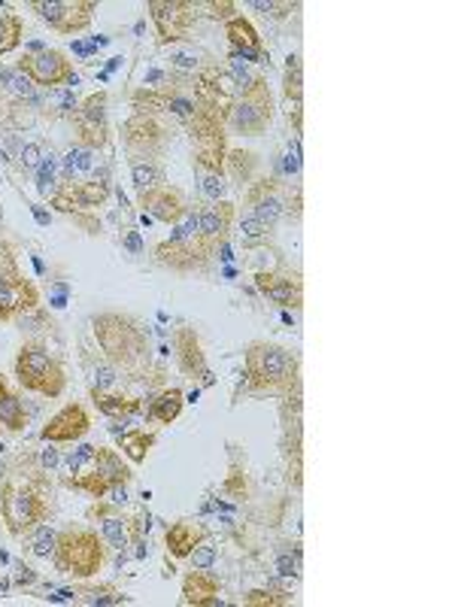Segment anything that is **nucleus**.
Wrapping results in <instances>:
<instances>
[{
    "label": "nucleus",
    "mask_w": 455,
    "mask_h": 607,
    "mask_svg": "<svg viewBox=\"0 0 455 607\" xmlns=\"http://www.w3.org/2000/svg\"><path fill=\"white\" fill-rule=\"evenodd\" d=\"M15 68L25 73L27 80L34 82L43 92H52V89H73L80 77L68 61V55L61 49H46V46H31V52H25Z\"/></svg>",
    "instance_id": "9b49d317"
},
{
    "label": "nucleus",
    "mask_w": 455,
    "mask_h": 607,
    "mask_svg": "<svg viewBox=\"0 0 455 607\" xmlns=\"http://www.w3.org/2000/svg\"><path fill=\"white\" fill-rule=\"evenodd\" d=\"M207 528L201 523H191V520H179L174 526H167L164 532V547H167V553L174 556V559H188V553L207 540Z\"/></svg>",
    "instance_id": "a878e982"
},
{
    "label": "nucleus",
    "mask_w": 455,
    "mask_h": 607,
    "mask_svg": "<svg viewBox=\"0 0 455 607\" xmlns=\"http://www.w3.org/2000/svg\"><path fill=\"white\" fill-rule=\"evenodd\" d=\"M40 159H43L40 143H27V147H22V152H19V162H22V167H25V171H37Z\"/></svg>",
    "instance_id": "de8ad7c7"
},
{
    "label": "nucleus",
    "mask_w": 455,
    "mask_h": 607,
    "mask_svg": "<svg viewBox=\"0 0 455 607\" xmlns=\"http://www.w3.org/2000/svg\"><path fill=\"white\" fill-rule=\"evenodd\" d=\"M273 121V95L265 77L249 82L246 89H237V97L231 101L225 116V131L243 137H261Z\"/></svg>",
    "instance_id": "6e6552de"
},
{
    "label": "nucleus",
    "mask_w": 455,
    "mask_h": 607,
    "mask_svg": "<svg viewBox=\"0 0 455 607\" xmlns=\"http://www.w3.org/2000/svg\"><path fill=\"white\" fill-rule=\"evenodd\" d=\"M34 581H37V574H34V571H31V568H27V565H19L15 583H19V586H25V583H34Z\"/></svg>",
    "instance_id": "3c124183"
},
{
    "label": "nucleus",
    "mask_w": 455,
    "mask_h": 607,
    "mask_svg": "<svg viewBox=\"0 0 455 607\" xmlns=\"http://www.w3.org/2000/svg\"><path fill=\"white\" fill-rule=\"evenodd\" d=\"M89 520H97V523H101V538L107 540L109 550L125 553V550L131 547L128 520L121 516L119 504H113L109 499H94V504L89 507Z\"/></svg>",
    "instance_id": "b1692460"
},
{
    "label": "nucleus",
    "mask_w": 455,
    "mask_h": 607,
    "mask_svg": "<svg viewBox=\"0 0 455 607\" xmlns=\"http://www.w3.org/2000/svg\"><path fill=\"white\" fill-rule=\"evenodd\" d=\"M92 432V413L82 405H65L40 429L43 444H77Z\"/></svg>",
    "instance_id": "dca6fc26"
},
{
    "label": "nucleus",
    "mask_w": 455,
    "mask_h": 607,
    "mask_svg": "<svg viewBox=\"0 0 455 607\" xmlns=\"http://www.w3.org/2000/svg\"><path fill=\"white\" fill-rule=\"evenodd\" d=\"M92 401L101 413H107L109 419H119L125 425L131 419L147 417V401L143 398H128V395H116V392L92 389Z\"/></svg>",
    "instance_id": "393cba45"
},
{
    "label": "nucleus",
    "mask_w": 455,
    "mask_h": 607,
    "mask_svg": "<svg viewBox=\"0 0 455 607\" xmlns=\"http://www.w3.org/2000/svg\"><path fill=\"white\" fill-rule=\"evenodd\" d=\"M255 285H258L261 295L268 297V301H273L282 311L301 307V301H304V285H301V277H298V273L261 270V273H255Z\"/></svg>",
    "instance_id": "412c9836"
},
{
    "label": "nucleus",
    "mask_w": 455,
    "mask_h": 607,
    "mask_svg": "<svg viewBox=\"0 0 455 607\" xmlns=\"http://www.w3.org/2000/svg\"><path fill=\"white\" fill-rule=\"evenodd\" d=\"M22 37H25V22H22V15H15V13L0 15V58L15 52V49L22 46Z\"/></svg>",
    "instance_id": "c9c22d12"
},
{
    "label": "nucleus",
    "mask_w": 455,
    "mask_h": 607,
    "mask_svg": "<svg viewBox=\"0 0 455 607\" xmlns=\"http://www.w3.org/2000/svg\"><path fill=\"white\" fill-rule=\"evenodd\" d=\"M40 109H46L43 89H37L19 68L0 70V128L3 131H25L34 125Z\"/></svg>",
    "instance_id": "0eeeda50"
},
{
    "label": "nucleus",
    "mask_w": 455,
    "mask_h": 607,
    "mask_svg": "<svg viewBox=\"0 0 455 607\" xmlns=\"http://www.w3.org/2000/svg\"><path fill=\"white\" fill-rule=\"evenodd\" d=\"M13 277H22L19 273V261H15V246L0 237V283L13 280Z\"/></svg>",
    "instance_id": "79ce46f5"
},
{
    "label": "nucleus",
    "mask_w": 455,
    "mask_h": 607,
    "mask_svg": "<svg viewBox=\"0 0 455 607\" xmlns=\"http://www.w3.org/2000/svg\"><path fill=\"white\" fill-rule=\"evenodd\" d=\"M188 562H191V568H213L215 547H210V544L203 540V544H198V547L188 553Z\"/></svg>",
    "instance_id": "a18cd8bd"
},
{
    "label": "nucleus",
    "mask_w": 455,
    "mask_h": 607,
    "mask_svg": "<svg viewBox=\"0 0 455 607\" xmlns=\"http://www.w3.org/2000/svg\"><path fill=\"white\" fill-rule=\"evenodd\" d=\"M0 425L3 432H25L27 425V407L22 395L10 386L7 374H0Z\"/></svg>",
    "instance_id": "bb28decb"
},
{
    "label": "nucleus",
    "mask_w": 455,
    "mask_h": 607,
    "mask_svg": "<svg viewBox=\"0 0 455 607\" xmlns=\"http://www.w3.org/2000/svg\"><path fill=\"white\" fill-rule=\"evenodd\" d=\"M31 10L40 15L46 25L61 37H73L92 25V13L97 10L92 0H37Z\"/></svg>",
    "instance_id": "4468645a"
},
{
    "label": "nucleus",
    "mask_w": 455,
    "mask_h": 607,
    "mask_svg": "<svg viewBox=\"0 0 455 607\" xmlns=\"http://www.w3.org/2000/svg\"><path fill=\"white\" fill-rule=\"evenodd\" d=\"M55 538H58V532L43 523V526H37L27 535V553L37 556V559H52Z\"/></svg>",
    "instance_id": "58836bf2"
},
{
    "label": "nucleus",
    "mask_w": 455,
    "mask_h": 607,
    "mask_svg": "<svg viewBox=\"0 0 455 607\" xmlns=\"http://www.w3.org/2000/svg\"><path fill=\"white\" fill-rule=\"evenodd\" d=\"M131 183H135L137 195H140V191L155 189V186L167 183V179H164V171H161L159 162H131Z\"/></svg>",
    "instance_id": "4c0bfd02"
},
{
    "label": "nucleus",
    "mask_w": 455,
    "mask_h": 607,
    "mask_svg": "<svg viewBox=\"0 0 455 607\" xmlns=\"http://www.w3.org/2000/svg\"><path fill=\"white\" fill-rule=\"evenodd\" d=\"M94 450H97L94 444H80V450H73V453H70V456H68V471L73 474V477L92 468Z\"/></svg>",
    "instance_id": "37998d69"
},
{
    "label": "nucleus",
    "mask_w": 455,
    "mask_h": 607,
    "mask_svg": "<svg viewBox=\"0 0 455 607\" xmlns=\"http://www.w3.org/2000/svg\"><path fill=\"white\" fill-rule=\"evenodd\" d=\"M292 602V593H280V590H253V593L246 595V605H268V607H277V605H289Z\"/></svg>",
    "instance_id": "a19ab883"
},
{
    "label": "nucleus",
    "mask_w": 455,
    "mask_h": 607,
    "mask_svg": "<svg viewBox=\"0 0 455 607\" xmlns=\"http://www.w3.org/2000/svg\"><path fill=\"white\" fill-rule=\"evenodd\" d=\"M282 92L285 101L292 104L295 113V131L301 135V107H304V68H301V55L285 58V73H282Z\"/></svg>",
    "instance_id": "cd10ccee"
},
{
    "label": "nucleus",
    "mask_w": 455,
    "mask_h": 607,
    "mask_svg": "<svg viewBox=\"0 0 455 607\" xmlns=\"http://www.w3.org/2000/svg\"><path fill=\"white\" fill-rule=\"evenodd\" d=\"M92 468L107 480L109 489H113V486H128L131 483V477H135L131 468L121 462L119 453H116V450H109V446H97V450H94Z\"/></svg>",
    "instance_id": "c756f323"
},
{
    "label": "nucleus",
    "mask_w": 455,
    "mask_h": 607,
    "mask_svg": "<svg viewBox=\"0 0 455 607\" xmlns=\"http://www.w3.org/2000/svg\"><path fill=\"white\" fill-rule=\"evenodd\" d=\"M49 97H52V107H46V113L52 119H70L77 113V107H80V97H77L73 89H52Z\"/></svg>",
    "instance_id": "ea45409f"
},
{
    "label": "nucleus",
    "mask_w": 455,
    "mask_h": 607,
    "mask_svg": "<svg viewBox=\"0 0 455 607\" xmlns=\"http://www.w3.org/2000/svg\"><path fill=\"white\" fill-rule=\"evenodd\" d=\"M183 407H186L183 389H179V386H167V389H161L147 405V419H155L161 425H171V422L179 419Z\"/></svg>",
    "instance_id": "c85d7f7f"
},
{
    "label": "nucleus",
    "mask_w": 455,
    "mask_h": 607,
    "mask_svg": "<svg viewBox=\"0 0 455 607\" xmlns=\"http://www.w3.org/2000/svg\"><path fill=\"white\" fill-rule=\"evenodd\" d=\"M107 540L101 538L94 528L89 526H70L58 528L52 550V565L58 574L73 577V581H89L97 571L107 565Z\"/></svg>",
    "instance_id": "20e7f679"
},
{
    "label": "nucleus",
    "mask_w": 455,
    "mask_h": 607,
    "mask_svg": "<svg viewBox=\"0 0 455 607\" xmlns=\"http://www.w3.org/2000/svg\"><path fill=\"white\" fill-rule=\"evenodd\" d=\"M137 201L143 207V213L149 219H155V222H164V225H176L183 213L188 210V198L186 191L176 189V186H167V183H161L155 189L149 191H140L137 195Z\"/></svg>",
    "instance_id": "6ab92c4d"
},
{
    "label": "nucleus",
    "mask_w": 455,
    "mask_h": 607,
    "mask_svg": "<svg viewBox=\"0 0 455 607\" xmlns=\"http://www.w3.org/2000/svg\"><path fill=\"white\" fill-rule=\"evenodd\" d=\"M107 499L113 501V504H125V501H128V489H125V486H113V489H109L107 492Z\"/></svg>",
    "instance_id": "8fccbe9b"
},
{
    "label": "nucleus",
    "mask_w": 455,
    "mask_h": 607,
    "mask_svg": "<svg viewBox=\"0 0 455 607\" xmlns=\"http://www.w3.org/2000/svg\"><path fill=\"white\" fill-rule=\"evenodd\" d=\"M152 258H155V265L174 270V273H195V270H203L210 265L213 256L207 253L201 231H198V207L188 203V210L174 225L171 237L152 249Z\"/></svg>",
    "instance_id": "423d86ee"
},
{
    "label": "nucleus",
    "mask_w": 455,
    "mask_h": 607,
    "mask_svg": "<svg viewBox=\"0 0 455 607\" xmlns=\"http://www.w3.org/2000/svg\"><path fill=\"white\" fill-rule=\"evenodd\" d=\"M119 383V371L113 367L109 362H104L101 367H97V386L94 389L97 392H113V386Z\"/></svg>",
    "instance_id": "49530a36"
},
{
    "label": "nucleus",
    "mask_w": 455,
    "mask_h": 607,
    "mask_svg": "<svg viewBox=\"0 0 455 607\" xmlns=\"http://www.w3.org/2000/svg\"><path fill=\"white\" fill-rule=\"evenodd\" d=\"M277 574L280 577H292V581H298L301 577V553H289V550H282L280 556H277Z\"/></svg>",
    "instance_id": "c03bdc74"
},
{
    "label": "nucleus",
    "mask_w": 455,
    "mask_h": 607,
    "mask_svg": "<svg viewBox=\"0 0 455 607\" xmlns=\"http://www.w3.org/2000/svg\"><path fill=\"white\" fill-rule=\"evenodd\" d=\"M70 121H73V128H77V143H80V147H89L94 149V152L107 149V92H94V95L82 97L80 107L70 116Z\"/></svg>",
    "instance_id": "2eb2a0df"
},
{
    "label": "nucleus",
    "mask_w": 455,
    "mask_h": 607,
    "mask_svg": "<svg viewBox=\"0 0 455 607\" xmlns=\"http://www.w3.org/2000/svg\"><path fill=\"white\" fill-rule=\"evenodd\" d=\"M15 383L25 392H34L40 398H61L68 389V374H65V364L58 362L46 343L40 340H25L19 352H15Z\"/></svg>",
    "instance_id": "39448f33"
},
{
    "label": "nucleus",
    "mask_w": 455,
    "mask_h": 607,
    "mask_svg": "<svg viewBox=\"0 0 455 607\" xmlns=\"http://www.w3.org/2000/svg\"><path fill=\"white\" fill-rule=\"evenodd\" d=\"M34 217H37V222H40V225H49V217L43 213L40 207H34Z\"/></svg>",
    "instance_id": "5fc2aeb1"
},
{
    "label": "nucleus",
    "mask_w": 455,
    "mask_h": 607,
    "mask_svg": "<svg viewBox=\"0 0 455 607\" xmlns=\"http://www.w3.org/2000/svg\"><path fill=\"white\" fill-rule=\"evenodd\" d=\"M116 441H119V450L128 459L135 462V465H143L149 450L155 446V432H147V429H121L116 434Z\"/></svg>",
    "instance_id": "7c9ffc66"
},
{
    "label": "nucleus",
    "mask_w": 455,
    "mask_h": 607,
    "mask_svg": "<svg viewBox=\"0 0 455 607\" xmlns=\"http://www.w3.org/2000/svg\"><path fill=\"white\" fill-rule=\"evenodd\" d=\"M253 10H261V13H270V15H277V19H282V15H289L292 10H295V3H268V0H255Z\"/></svg>",
    "instance_id": "09e8293b"
},
{
    "label": "nucleus",
    "mask_w": 455,
    "mask_h": 607,
    "mask_svg": "<svg viewBox=\"0 0 455 607\" xmlns=\"http://www.w3.org/2000/svg\"><path fill=\"white\" fill-rule=\"evenodd\" d=\"M73 602L85 607H113V605H128V595L119 593L113 583H97V586H77Z\"/></svg>",
    "instance_id": "2f4dec72"
},
{
    "label": "nucleus",
    "mask_w": 455,
    "mask_h": 607,
    "mask_svg": "<svg viewBox=\"0 0 455 607\" xmlns=\"http://www.w3.org/2000/svg\"><path fill=\"white\" fill-rule=\"evenodd\" d=\"M237 237H241L243 249H265L273 243V229L265 225L261 219H255L253 213H246L237 222Z\"/></svg>",
    "instance_id": "72a5a7b5"
},
{
    "label": "nucleus",
    "mask_w": 455,
    "mask_h": 607,
    "mask_svg": "<svg viewBox=\"0 0 455 607\" xmlns=\"http://www.w3.org/2000/svg\"><path fill=\"white\" fill-rule=\"evenodd\" d=\"M234 203L231 201H207L203 207H198V231H201V241L207 246V253L215 256V249L228 243L231 231H234Z\"/></svg>",
    "instance_id": "a211bd4d"
},
{
    "label": "nucleus",
    "mask_w": 455,
    "mask_h": 607,
    "mask_svg": "<svg viewBox=\"0 0 455 607\" xmlns=\"http://www.w3.org/2000/svg\"><path fill=\"white\" fill-rule=\"evenodd\" d=\"M174 355L179 371L191 380H201L203 386L213 383V374L207 367V355H203L201 335L191 328V325H179L174 331Z\"/></svg>",
    "instance_id": "f3484780"
},
{
    "label": "nucleus",
    "mask_w": 455,
    "mask_h": 607,
    "mask_svg": "<svg viewBox=\"0 0 455 607\" xmlns=\"http://www.w3.org/2000/svg\"><path fill=\"white\" fill-rule=\"evenodd\" d=\"M58 171H61V159H58L55 152H43V159L40 164H37L34 176H37V191H40L46 201H49L55 195V189H58Z\"/></svg>",
    "instance_id": "f704fd0d"
},
{
    "label": "nucleus",
    "mask_w": 455,
    "mask_h": 607,
    "mask_svg": "<svg viewBox=\"0 0 455 607\" xmlns=\"http://www.w3.org/2000/svg\"><path fill=\"white\" fill-rule=\"evenodd\" d=\"M183 598L179 605L186 607H222V581L207 568H191L183 577Z\"/></svg>",
    "instance_id": "4be33fe9"
},
{
    "label": "nucleus",
    "mask_w": 455,
    "mask_h": 607,
    "mask_svg": "<svg viewBox=\"0 0 455 607\" xmlns=\"http://www.w3.org/2000/svg\"><path fill=\"white\" fill-rule=\"evenodd\" d=\"M65 486L73 489V492H85L89 499H107V492H109V483L101 477V474L94 471V468L77 474V477H68Z\"/></svg>",
    "instance_id": "e433bc0d"
},
{
    "label": "nucleus",
    "mask_w": 455,
    "mask_h": 607,
    "mask_svg": "<svg viewBox=\"0 0 455 607\" xmlns=\"http://www.w3.org/2000/svg\"><path fill=\"white\" fill-rule=\"evenodd\" d=\"M301 374V359L282 343L270 340H253L243 352V377L249 392L258 395H280L298 386Z\"/></svg>",
    "instance_id": "7ed1b4c3"
},
{
    "label": "nucleus",
    "mask_w": 455,
    "mask_h": 607,
    "mask_svg": "<svg viewBox=\"0 0 455 607\" xmlns=\"http://www.w3.org/2000/svg\"><path fill=\"white\" fill-rule=\"evenodd\" d=\"M125 246H128L131 253H140V249H143V243H140V234H137V231H131V234L125 237Z\"/></svg>",
    "instance_id": "864d4df0"
},
{
    "label": "nucleus",
    "mask_w": 455,
    "mask_h": 607,
    "mask_svg": "<svg viewBox=\"0 0 455 607\" xmlns=\"http://www.w3.org/2000/svg\"><path fill=\"white\" fill-rule=\"evenodd\" d=\"M10 583H13V581H10V577H3V581H0V595L10 590Z\"/></svg>",
    "instance_id": "6e6d98bb"
},
{
    "label": "nucleus",
    "mask_w": 455,
    "mask_h": 607,
    "mask_svg": "<svg viewBox=\"0 0 455 607\" xmlns=\"http://www.w3.org/2000/svg\"><path fill=\"white\" fill-rule=\"evenodd\" d=\"M225 171L228 176H234L241 183V189H246L255 176H258V155L249 152V149H228Z\"/></svg>",
    "instance_id": "473e14b6"
},
{
    "label": "nucleus",
    "mask_w": 455,
    "mask_h": 607,
    "mask_svg": "<svg viewBox=\"0 0 455 607\" xmlns=\"http://www.w3.org/2000/svg\"><path fill=\"white\" fill-rule=\"evenodd\" d=\"M97 347L119 374L128 380H147L152 374V340L149 328L131 313L104 311L92 316Z\"/></svg>",
    "instance_id": "f257e3e1"
},
{
    "label": "nucleus",
    "mask_w": 455,
    "mask_h": 607,
    "mask_svg": "<svg viewBox=\"0 0 455 607\" xmlns=\"http://www.w3.org/2000/svg\"><path fill=\"white\" fill-rule=\"evenodd\" d=\"M228 135H210L195 140L191 149V167L198 176V189L207 201H225L228 191Z\"/></svg>",
    "instance_id": "1a4fd4ad"
},
{
    "label": "nucleus",
    "mask_w": 455,
    "mask_h": 607,
    "mask_svg": "<svg viewBox=\"0 0 455 607\" xmlns=\"http://www.w3.org/2000/svg\"><path fill=\"white\" fill-rule=\"evenodd\" d=\"M37 307H40V289L31 280L13 277V280L0 283V323H13Z\"/></svg>",
    "instance_id": "aec40b11"
},
{
    "label": "nucleus",
    "mask_w": 455,
    "mask_h": 607,
    "mask_svg": "<svg viewBox=\"0 0 455 607\" xmlns=\"http://www.w3.org/2000/svg\"><path fill=\"white\" fill-rule=\"evenodd\" d=\"M52 492L37 477H7L0 486V520L15 540H25L52 516Z\"/></svg>",
    "instance_id": "f03ea898"
},
{
    "label": "nucleus",
    "mask_w": 455,
    "mask_h": 607,
    "mask_svg": "<svg viewBox=\"0 0 455 607\" xmlns=\"http://www.w3.org/2000/svg\"><path fill=\"white\" fill-rule=\"evenodd\" d=\"M0 432H3V425H0Z\"/></svg>",
    "instance_id": "4d7b16f0"
},
{
    "label": "nucleus",
    "mask_w": 455,
    "mask_h": 607,
    "mask_svg": "<svg viewBox=\"0 0 455 607\" xmlns=\"http://www.w3.org/2000/svg\"><path fill=\"white\" fill-rule=\"evenodd\" d=\"M243 198L249 203V213L270 229H277V222L285 213H292V195L285 191L277 176H255L253 183L243 189Z\"/></svg>",
    "instance_id": "f8f14e48"
},
{
    "label": "nucleus",
    "mask_w": 455,
    "mask_h": 607,
    "mask_svg": "<svg viewBox=\"0 0 455 607\" xmlns=\"http://www.w3.org/2000/svg\"><path fill=\"white\" fill-rule=\"evenodd\" d=\"M225 37L231 43V52H237L246 58L249 65H268L270 55L265 52V43L258 37L255 25L246 15H231L225 22Z\"/></svg>",
    "instance_id": "5701e85b"
},
{
    "label": "nucleus",
    "mask_w": 455,
    "mask_h": 607,
    "mask_svg": "<svg viewBox=\"0 0 455 607\" xmlns=\"http://www.w3.org/2000/svg\"><path fill=\"white\" fill-rule=\"evenodd\" d=\"M147 13L155 25V34H159V46H174V43H183L188 37V31L195 25V3H186V0H149Z\"/></svg>",
    "instance_id": "ddd939ff"
},
{
    "label": "nucleus",
    "mask_w": 455,
    "mask_h": 607,
    "mask_svg": "<svg viewBox=\"0 0 455 607\" xmlns=\"http://www.w3.org/2000/svg\"><path fill=\"white\" fill-rule=\"evenodd\" d=\"M121 140L135 162H155L174 140V128L152 113H131L121 125Z\"/></svg>",
    "instance_id": "9d476101"
},
{
    "label": "nucleus",
    "mask_w": 455,
    "mask_h": 607,
    "mask_svg": "<svg viewBox=\"0 0 455 607\" xmlns=\"http://www.w3.org/2000/svg\"><path fill=\"white\" fill-rule=\"evenodd\" d=\"M43 468H55V465H58V462H61V456H58V450H52V446H49V450H43Z\"/></svg>",
    "instance_id": "603ef678"
}]
</instances>
